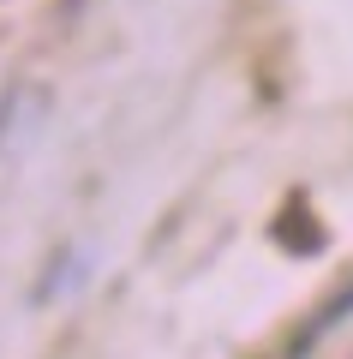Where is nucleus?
<instances>
[{"label": "nucleus", "instance_id": "obj_1", "mask_svg": "<svg viewBox=\"0 0 353 359\" xmlns=\"http://www.w3.org/2000/svg\"><path fill=\"white\" fill-rule=\"evenodd\" d=\"M347 311H353V287H341V294H335V299H329V306H324V311H317V318H312V323L300 330V347L324 341V330H335V323L347 318Z\"/></svg>", "mask_w": 353, "mask_h": 359}, {"label": "nucleus", "instance_id": "obj_2", "mask_svg": "<svg viewBox=\"0 0 353 359\" xmlns=\"http://www.w3.org/2000/svg\"><path fill=\"white\" fill-rule=\"evenodd\" d=\"M6 126H13V96L0 102V144H6Z\"/></svg>", "mask_w": 353, "mask_h": 359}]
</instances>
